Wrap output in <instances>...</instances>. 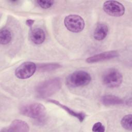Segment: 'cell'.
Segmentation results:
<instances>
[{"mask_svg": "<svg viewBox=\"0 0 132 132\" xmlns=\"http://www.w3.org/2000/svg\"><path fill=\"white\" fill-rule=\"evenodd\" d=\"M59 78H53L39 84L36 88V93L38 97L45 98L56 93L61 88Z\"/></svg>", "mask_w": 132, "mask_h": 132, "instance_id": "obj_1", "label": "cell"}, {"mask_svg": "<svg viewBox=\"0 0 132 132\" xmlns=\"http://www.w3.org/2000/svg\"><path fill=\"white\" fill-rule=\"evenodd\" d=\"M91 80L90 74L84 71H77L70 74L66 78V84L71 88L83 87L88 85Z\"/></svg>", "mask_w": 132, "mask_h": 132, "instance_id": "obj_2", "label": "cell"}, {"mask_svg": "<svg viewBox=\"0 0 132 132\" xmlns=\"http://www.w3.org/2000/svg\"><path fill=\"white\" fill-rule=\"evenodd\" d=\"M20 113L26 117L34 119H42L46 114V109L41 104L38 103H29L21 106Z\"/></svg>", "mask_w": 132, "mask_h": 132, "instance_id": "obj_3", "label": "cell"}, {"mask_svg": "<svg viewBox=\"0 0 132 132\" xmlns=\"http://www.w3.org/2000/svg\"><path fill=\"white\" fill-rule=\"evenodd\" d=\"M123 80L121 72L117 69L111 68L107 70L102 76V81L104 85L109 88H116L120 86Z\"/></svg>", "mask_w": 132, "mask_h": 132, "instance_id": "obj_4", "label": "cell"}, {"mask_svg": "<svg viewBox=\"0 0 132 132\" xmlns=\"http://www.w3.org/2000/svg\"><path fill=\"white\" fill-rule=\"evenodd\" d=\"M64 24L69 31L73 32H80L85 27L84 19L80 16L76 14L67 16L64 19Z\"/></svg>", "mask_w": 132, "mask_h": 132, "instance_id": "obj_5", "label": "cell"}, {"mask_svg": "<svg viewBox=\"0 0 132 132\" xmlns=\"http://www.w3.org/2000/svg\"><path fill=\"white\" fill-rule=\"evenodd\" d=\"M36 69L37 66L35 63L26 61L22 63L16 69L15 75L19 79H27L33 75Z\"/></svg>", "mask_w": 132, "mask_h": 132, "instance_id": "obj_6", "label": "cell"}, {"mask_svg": "<svg viewBox=\"0 0 132 132\" xmlns=\"http://www.w3.org/2000/svg\"><path fill=\"white\" fill-rule=\"evenodd\" d=\"M103 8L106 13L113 16H121L125 12L124 6L121 3L116 1L105 2Z\"/></svg>", "mask_w": 132, "mask_h": 132, "instance_id": "obj_7", "label": "cell"}, {"mask_svg": "<svg viewBox=\"0 0 132 132\" xmlns=\"http://www.w3.org/2000/svg\"><path fill=\"white\" fill-rule=\"evenodd\" d=\"M119 56V53L115 51L104 52L92 56L88 57L86 59V62L90 63L98 62L102 61L109 60Z\"/></svg>", "mask_w": 132, "mask_h": 132, "instance_id": "obj_8", "label": "cell"}, {"mask_svg": "<svg viewBox=\"0 0 132 132\" xmlns=\"http://www.w3.org/2000/svg\"><path fill=\"white\" fill-rule=\"evenodd\" d=\"M29 126L25 121L20 120L13 121L8 128L3 129L1 131H28Z\"/></svg>", "mask_w": 132, "mask_h": 132, "instance_id": "obj_9", "label": "cell"}, {"mask_svg": "<svg viewBox=\"0 0 132 132\" xmlns=\"http://www.w3.org/2000/svg\"><path fill=\"white\" fill-rule=\"evenodd\" d=\"M47 101L48 102H50L51 103L54 104L59 107H60L61 108H62L63 110H64L67 112H68L70 115L76 118L80 122H82L84 119H85L86 115L85 113H84L82 112H77L76 111H74L69 108V107L63 105L62 104L60 103L59 102L55 100H48Z\"/></svg>", "mask_w": 132, "mask_h": 132, "instance_id": "obj_10", "label": "cell"}, {"mask_svg": "<svg viewBox=\"0 0 132 132\" xmlns=\"http://www.w3.org/2000/svg\"><path fill=\"white\" fill-rule=\"evenodd\" d=\"M29 37L31 41L35 44L37 45L41 44L45 40V32L41 28H35L30 30Z\"/></svg>", "mask_w": 132, "mask_h": 132, "instance_id": "obj_11", "label": "cell"}, {"mask_svg": "<svg viewBox=\"0 0 132 132\" xmlns=\"http://www.w3.org/2000/svg\"><path fill=\"white\" fill-rule=\"evenodd\" d=\"M108 32V27L107 25L104 23L98 24L93 33L94 39L98 41H101L104 39L107 35Z\"/></svg>", "mask_w": 132, "mask_h": 132, "instance_id": "obj_12", "label": "cell"}, {"mask_svg": "<svg viewBox=\"0 0 132 132\" xmlns=\"http://www.w3.org/2000/svg\"><path fill=\"white\" fill-rule=\"evenodd\" d=\"M101 102L103 105L106 106L122 105L124 102L122 98L112 95L103 96L101 98Z\"/></svg>", "mask_w": 132, "mask_h": 132, "instance_id": "obj_13", "label": "cell"}, {"mask_svg": "<svg viewBox=\"0 0 132 132\" xmlns=\"http://www.w3.org/2000/svg\"><path fill=\"white\" fill-rule=\"evenodd\" d=\"M12 36L10 31L6 28L1 29L0 31V42L1 44L6 45L8 44L11 40Z\"/></svg>", "mask_w": 132, "mask_h": 132, "instance_id": "obj_14", "label": "cell"}, {"mask_svg": "<svg viewBox=\"0 0 132 132\" xmlns=\"http://www.w3.org/2000/svg\"><path fill=\"white\" fill-rule=\"evenodd\" d=\"M132 116L131 114L125 116L121 120V125L122 127L127 129L131 130L132 129Z\"/></svg>", "mask_w": 132, "mask_h": 132, "instance_id": "obj_15", "label": "cell"}, {"mask_svg": "<svg viewBox=\"0 0 132 132\" xmlns=\"http://www.w3.org/2000/svg\"><path fill=\"white\" fill-rule=\"evenodd\" d=\"M60 67V65L58 63H45V64H41L39 65V70L40 71H50L56 69Z\"/></svg>", "mask_w": 132, "mask_h": 132, "instance_id": "obj_16", "label": "cell"}, {"mask_svg": "<svg viewBox=\"0 0 132 132\" xmlns=\"http://www.w3.org/2000/svg\"><path fill=\"white\" fill-rule=\"evenodd\" d=\"M37 3H38V5L43 9H47L51 7L54 3V2L53 1H37Z\"/></svg>", "mask_w": 132, "mask_h": 132, "instance_id": "obj_17", "label": "cell"}, {"mask_svg": "<svg viewBox=\"0 0 132 132\" xmlns=\"http://www.w3.org/2000/svg\"><path fill=\"white\" fill-rule=\"evenodd\" d=\"M92 131L104 132L105 131V127L101 122H97L93 125L92 127Z\"/></svg>", "mask_w": 132, "mask_h": 132, "instance_id": "obj_18", "label": "cell"}, {"mask_svg": "<svg viewBox=\"0 0 132 132\" xmlns=\"http://www.w3.org/2000/svg\"><path fill=\"white\" fill-rule=\"evenodd\" d=\"M34 23V20H32L31 19L27 20L26 21V24L29 27H31L32 25H33Z\"/></svg>", "mask_w": 132, "mask_h": 132, "instance_id": "obj_19", "label": "cell"}]
</instances>
